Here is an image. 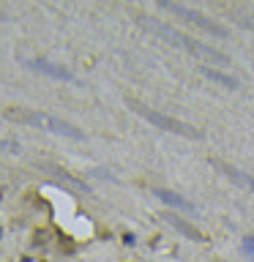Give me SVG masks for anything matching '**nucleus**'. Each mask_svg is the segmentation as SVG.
<instances>
[{
  "mask_svg": "<svg viewBox=\"0 0 254 262\" xmlns=\"http://www.w3.org/2000/svg\"><path fill=\"white\" fill-rule=\"evenodd\" d=\"M213 164L219 167L227 178H233L238 186H244V189H249V191H254V178L252 175H246V172H241V170H235V167H230V164H224V161H213Z\"/></svg>",
  "mask_w": 254,
  "mask_h": 262,
  "instance_id": "obj_7",
  "label": "nucleus"
},
{
  "mask_svg": "<svg viewBox=\"0 0 254 262\" xmlns=\"http://www.w3.org/2000/svg\"><path fill=\"white\" fill-rule=\"evenodd\" d=\"M170 11H175L178 16H183V19H189V22H194V25H200L203 30H208V33H213V36H219V38H224L227 36V30H222V27L216 25V22H211L208 16H203V14H197V11H189V8H181L178 3H164Z\"/></svg>",
  "mask_w": 254,
  "mask_h": 262,
  "instance_id": "obj_4",
  "label": "nucleus"
},
{
  "mask_svg": "<svg viewBox=\"0 0 254 262\" xmlns=\"http://www.w3.org/2000/svg\"><path fill=\"white\" fill-rule=\"evenodd\" d=\"M129 107L134 109V112H140L145 120H151V123H156L159 129H167L172 134H181V137H189V139H203V131L194 129V126L183 123V120H175V118H167V115L156 112V109L145 107V104H137V101H129Z\"/></svg>",
  "mask_w": 254,
  "mask_h": 262,
  "instance_id": "obj_3",
  "label": "nucleus"
},
{
  "mask_svg": "<svg viewBox=\"0 0 254 262\" xmlns=\"http://www.w3.org/2000/svg\"><path fill=\"white\" fill-rule=\"evenodd\" d=\"M140 22H142V25H148V27H151V30H156V33H159V36L170 38L172 44H181V46H186V49H189V52H194V55H200V57H208V60H216V63H227V55H222V52L211 49V46H205V44L194 41V38L183 36V33H175V30H170V27L159 25V22H156V19H148V16H140Z\"/></svg>",
  "mask_w": 254,
  "mask_h": 262,
  "instance_id": "obj_2",
  "label": "nucleus"
},
{
  "mask_svg": "<svg viewBox=\"0 0 254 262\" xmlns=\"http://www.w3.org/2000/svg\"><path fill=\"white\" fill-rule=\"evenodd\" d=\"M167 221H170V224L175 227L178 232H186V235L192 238V241H203V235H200L197 230H192V227H189V224H186V221H183V219H178V216H167Z\"/></svg>",
  "mask_w": 254,
  "mask_h": 262,
  "instance_id": "obj_9",
  "label": "nucleus"
},
{
  "mask_svg": "<svg viewBox=\"0 0 254 262\" xmlns=\"http://www.w3.org/2000/svg\"><path fill=\"white\" fill-rule=\"evenodd\" d=\"M27 68H36L38 74H47V77H55V79H66V82H74V77L66 71V68H60V66H52V63L47 60H22Z\"/></svg>",
  "mask_w": 254,
  "mask_h": 262,
  "instance_id": "obj_5",
  "label": "nucleus"
},
{
  "mask_svg": "<svg viewBox=\"0 0 254 262\" xmlns=\"http://www.w3.org/2000/svg\"><path fill=\"white\" fill-rule=\"evenodd\" d=\"M200 71H203V77L213 79V82H219V85H224V87H230V90H235V87H238V79H235V77H230V74H222V71H216V68H211V66L200 68Z\"/></svg>",
  "mask_w": 254,
  "mask_h": 262,
  "instance_id": "obj_8",
  "label": "nucleus"
},
{
  "mask_svg": "<svg viewBox=\"0 0 254 262\" xmlns=\"http://www.w3.org/2000/svg\"><path fill=\"white\" fill-rule=\"evenodd\" d=\"M11 120H19V123H30V126H38V129H47V131H55V134H63V137H71V139H82V131L77 126L66 123L60 118H52V115H44V112H30V109H8Z\"/></svg>",
  "mask_w": 254,
  "mask_h": 262,
  "instance_id": "obj_1",
  "label": "nucleus"
},
{
  "mask_svg": "<svg viewBox=\"0 0 254 262\" xmlns=\"http://www.w3.org/2000/svg\"><path fill=\"white\" fill-rule=\"evenodd\" d=\"M156 197H159L161 202H167V205L178 208V211H186V213H197V208L192 205L189 200H183L181 194H175V191H167V189H156Z\"/></svg>",
  "mask_w": 254,
  "mask_h": 262,
  "instance_id": "obj_6",
  "label": "nucleus"
},
{
  "mask_svg": "<svg viewBox=\"0 0 254 262\" xmlns=\"http://www.w3.org/2000/svg\"><path fill=\"white\" fill-rule=\"evenodd\" d=\"M244 252L254 260V235H246V238H244Z\"/></svg>",
  "mask_w": 254,
  "mask_h": 262,
  "instance_id": "obj_10",
  "label": "nucleus"
}]
</instances>
